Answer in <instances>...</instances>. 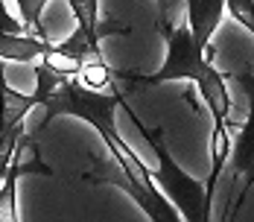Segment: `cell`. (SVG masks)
Returning <instances> with one entry per match:
<instances>
[{"label": "cell", "instance_id": "cell-7", "mask_svg": "<svg viewBox=\"0 0 254 222\" xmlns=\"http://www.w3.org/2000/svg\"><path fill=\"white\" fill-rule=\"evenodd\" d=\"M18 3V9H21V24L29 35H41V12H44V6L50 3V0H15Z\"/></svg>", "mask_w": 254, "mask_h": 222}, {"label": "cell", "instance_id": "cell-8", "mask_svg": "<svg viewBox=\"0 0 254 222\" xmlns=\"http://www.w3.org/2000/svg\"><path fill=\"white\" fill-rule=\"evenodd\" d=\"M225 9L240 26H246L254 35V0H225Z\"/></svg>", "mask_w": 254, "mask_h": 222}, {"label": "cell", "instance_id": "cell-9", "mask_svg": "<svg viewBox=\"0 0 254 222\" xmlns=\"http://www.w3.org/2000/svg\"><path fill=\"white\" fill-rule=\"evenodd\" d=\"M181 3H184V0H155L161 32H167V29H173V26H176V12H178V6H181Z\"/></svg>", "mask_w": 254, "mask_h": 222}, {"label": "cell", "instance_id": "cell-3", "mask_svg": "<svg viewBox=\"0 0 254 222\" xmlns=\"http://www.w3.org/2000/svg\"><path fill=\"white\" fill-rule=\"evenodd\" d=\"M231 76L237 79V85L249 97V120L240 126L237 138H231V152H228L234 187H237V199L231 202V214H228V220H234L254 187V71H237Z\"/></svg>", "mask_w": 254, "mask_h": 222}, {"label": "cell", "instance_id": "cell-5", "mask_svg": "<svg viewBox=\"0 0 254 222\" xmlns=\"http://www.w3.org/2000/svg\"><path fill=\"white\" fill-rule=\"evenodd\" d=\"M38 105V97H26L18 94L15 88H9L6 76H3V59H0V129H12V126L24 123V117L29 114V108Z\"/></svg>", "mask_w": 254, "mask_h": 222}, {"label": "cell", "instance_id": "cell-2", "mask_svg": "<svg viewBox=\"0 0 254 222\" xmlns=\"http://www.w3.org/2000/svg\"><path fill=\"white\" fill-rule=\"evenodd\" d=\"M126 108H128L131 123L140 129V135L149 141L155 158H158L155 170H149L152 181L164 190V196L178 208V214H181L184 222H210V205H213V199L207 196V181H199V178L187 175L178 167L176 158L170 155V149L164 144V129L161 126L158 129H149V126L140 123V117L131 114V105L128 102H126Z\"/></svg>", "mask_w": 254, "mask_h": 222}, {"label": "cell", "instance_id": "cell-6", "mask_svg": "<svg viewBox=\"0 0 254 222\" xmlns=\"http://www.w3.org/2000/svg\"><path fill=\"white\" fill-rule=\"evenodd\" d=\"M35 74H38V91H35V97H38V105H44V102H47V97L56 91V85L64 79V74H62V71H56V68H53L44 56L38 59Z\"/></svg>", "mask_w": 254, "mask_h": 222}, {"label": "cell", "instance_id": "cell-1", "mask_svg": "<svg viewBox=\"0 0 254 222\" xmlns=\"http://www.w3.org/2000/svg\"><path fill=\"white\" fill-rule=\"evenodd\" d=\"M167 35V59L161 65V71L155 74H128V71H114V79L120 85L128 88H152V85H164V82H176V79H190L196 88H199V97L204 99L210 117H213V135H210V158H213V167H210V178H207V190L216 193V181L222 167L228 164V152H231V97L228 88H225V79L228 74H219L210 59H207V50L193 38L190 26L187 24H176L173 29L164 32Z\"/></svg>", "mask_w": 254, "mask_h": 222}, {"label": "cell", "instance_id": "cell-4", "mask_svg": "<svg viewBox=\"0 0 254 222\" xmlns=\"http://www.w3.org/2000/svg\"><path fill=\"white\" fill-rule=\"evenodd\" d=\"M184 9H187V26L193 38L207 50L210 38L216 35V29L222 24L225 0H184Z\"/></svg>", "mask_w": 254, "mask_h": 222}]
</instances>
